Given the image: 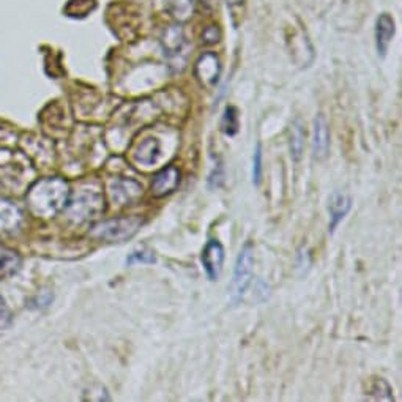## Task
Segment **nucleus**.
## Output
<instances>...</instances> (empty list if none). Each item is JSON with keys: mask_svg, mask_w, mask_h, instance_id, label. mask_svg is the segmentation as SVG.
I'll list each match as a JSON object with an SVG mask.
<instances>
[{"mask_svg": "<svg viewBox=\"0 0 402 402\" xmlns=\"http://www.w3.org/2000/svg\"><path fill=\"white\" fill-rule=\"evenodd\" d=\"M224 167L223 164L219 163L215 169H213V172L210 174V177H209V186L212 188V190H215V188H219L223 183H224Z\"/></svg>", "mask_w": 402, "mask_h": 402, "instance_id": "22", "label": "nucleus"}, {"mask_svg": "<svg viewBox=\"0 0 402 402\" xmlns=\"http://www.w3.org/2000/svg\"><path fill=\"white\" fill-rule=\"evenodd\" d=\"M11 323V311L6 306V303L2 297H0V328L10 327Z\"/></svg>", "mask_w": 402, "mask_h": 402, "instance_id": "23", "label": "nucleus"}, {"mask_svg": "<svg viewBox=\"0 0 402 402\" xmlns=\"http://www.w3.org/2000/svg\"><path fill=\"white\" fill-rule=\"evenodd\" d=\"M180 185V171L175 166H167L160 171L152 181V194L155 197H164L174 193Z\"/></svg>", "mask_w": 402, "mask_h": 402, "instance_id": "9", "label": "nucleus"}, {"mask_svg": "<svg viewBox=\"0 0 402 402\" xmlns=\"http://www.w3.org/2000/svg\"><path fill=\"white\" fill-rule=\"evenodd\" d=\"M240 128V119L238 111L233 106H228L224 109L223 120H221V129L228 136H235Z\"/></svg>", "mask_w": 402, "mask_h": 402, "instance_id": "18", "label": "nucleus"}, {"mask_svg": "<svg viewBox=\"0 0 402 402\" xmlns=\"http://www.w3.org/2000/svg\"><path fill=\"white\" fill-rule=\"evenodd\" d=\"M194 74L199 82L205 87H213L221 74V62L216 54L205 53L197 58L196 67H194Z\"/></svg>", "mask_w": 402, "mask_h": 402, "instance_id": "7", "label": "nucleus"}, {"mask_svg": "<svg viewBox=\"0 0 402 402\" xmlns=\"http://www.w3.org/2000/svg\"><path fill=\"white\" fill-rule=\"evenodd\" d=\"M350 209H352V197L347 196V194L342 193H335L332 199H330L328 204V212H330V224H328V231L330 233H333L338 226L342 223Z\"/></svg>", "mask_w": 402, "mask_h": 402, "instance_id": "11", "label": "nucleus"}, {"mask_svg": "<svg viewBox=\"0 0 402 402\" xmlns=\"http://www.w3.org/2000/svg\"><path fill=\"white\" fill-rule=\"evenodd\" d=\"M330 148V128L323 114H319L314 120V136H313V157L317 161L327 158Z\"/></svg>", "mask_w": 402, "mask_h": 402, "instance_id": "10", "label": "nucleus"}, {"mask_svg": "<svg viewBox=\"0 0 402 402\" xmlns=\"http://www.w3.org/2000/svg\"><path fill=\"white\" fill-rule=\"evenodd\" d=\"M157 262V256L153 254V251L147 248L134 249L131 254H128L127 257V265L128 267H133V265H152Z\"/></svg>", "mask_w": 402, "mask_h": 402, "instance_id": "19", "label": "nucleus"}, {"mask_svg": "<svg viewBox=\"0 0 402 402\" xmlns=\"http://www.w3.org/2000/svg\"><path fill=\"white\" fill-rule=\"evenodd\" d=\"M371 393L374 396L371 399H380V401H393V391L390 385L387 384L384 379H380L372 385Z\"/></svg>", "mask_w": 402, "mask_h": 402, "instance_id": "21", "label": "nucleus"}, {"mask_svg": "<svg viewBox=\"0 0 402 402\" xmlns=\"http://www.w3.org/2000/svg\"><path fill=\"white\" fill-rule=\"evenodd\" d=\"M161 155V148H160V142L157 139H145L142 144L139 145L138 152H136L134 158L138 163H141L142 166H153L158 163Z\"/></svg>", "mask_w": 402, "mask_h": 402, "instance_id": "14", "label": "nucleus"}, {"mask_svg": "<svg viewBox=\"0 0 402 402\" xmlns=\"http://www.w3.org/2000/svg\"><path fill=\"white\" fill-rule=\"evenodd\" d=\"M224 246L218 242L216 238H212L207 242L205 248L202 249V254H200V262H202V267L207 278L212 283H215L221 276V271L224 267Z\"/></svg>", "mask_w": 402, "mask_h": 402, "instance_id": "5", "label": "nucleus"}, {"mask_svg": "<svg viewBox=\"0 0 402 402\" xmlns=\"http://www.w3.org/2000/svg\"><path fill=\"white\" fill-rule=\"evenodd\" d=\"M142 226H144V219L139 216L114 218L109 219V221L96 224L95 228L90 231V235L98 240H106V242L123 243L131 240L136 233L141 231Z\"/></svg>", "mask_w": 402, "mask_h": 402, "instance_id": "3", "label": "nucleus"}, {"mask_svg": "<svg viewBox=\"0 0 402 402\" xmlns=\"http://www.w3.org/2000/svg\"><path fill=\"white\" fill-rule=\"evenodd\" d=\"M161 43H163L164 54L169 58L179 57L181 53H183L185 46H186V40H185V34L180 25H171V27H167L164 30L163 38H161Z\"/></svg>", "mask_w": 402, "mask_h": 402, "instance_id": "12", "label": "nucleus"}, {"mask_svg": "<svg viewBox=\"0 0 402 402\" xmlns=\"http://www.w3.org/2000/svg\"><path fill=\"white\" fill-rule=\"evenodd\" d=\"M202 4H205L207 6H212L213 4H215V0H202Z\"/></svg>", "mask_w": 402, "mask_h": 402, "instance_id": "25", "label": "nucleus"}, {"mask_svg": "<svg viewBox=\"0 0 402 402\" xmlns=\"http://www.w3.org/2000/svg\"><path fill=\"white\" fill-rule=\"evenodd\" d=\"M167 10L179 21H188L194 13L193 0H167Z\"/></svg>", "mask_w": 402, "mask_h": 402, "instance_id": "17", "label": "nucleus"}, {"mask_svg": "<svg viewBox=\"0 0 402 402\" xmlns=\"http://www.w3.org/2000/svg\"><path fill=\"white\" fill-rule=\"evenodd\" d=\"M22 215L16 205L0 200V232L16 231L21 226Z\"/></svg>", "mask_w": 402, "mask_h": 402, "instance_id": "13", "label": "nucleus"}, {"mask_svg": "<svg viewBox=\"0 0 402 402\" xmlns=\"http://www.w3.org/2000/svg\"><path fill=\"white\" fill-rule=\"evenodd\" d=\"M109 194L117 205H129L142 196V186L131 179H117L109 185Z\"/></svg>", "mask_w": 402, "mask_h": 402, "instance_id": "6", "label": "nucleus"}, {"mask_svg": "<svg viewBox=\"0 0 402 402\" xmlns=\"http://www.w3.org/2000/svg\"><path fill=\"white\" fill-rule=\"evenodd\" d=\"M262 180V144L257 142L254 148V155H252V183L256 186L261 185Z\"/></svg>", "mask_w": 402, "mask_h": 402, "instance_id": "20", "label": "nucleus"}, {"mask_svg": "<svg viewBox=\"0 0 402 402\" xmlns=\"http://www.w3.org/2000/svg\"><path fill=\"white\" fill-rule=\"evenodd\" d=\"M21 267V257L8 248H0V275H15Z\"/></svg>", "mask_w": 402, "mask_h": 402, "instance_id": "16", "label": "nucleus"}, {"mask_svg": "<svg viewBox=\"0 0 402 402\" xmlns=\"http://www.w3.org/2000/svg\"><path fill=\"white\" fill-rule=\"evenodd\" d=\"M304 150V128L300 120L292 122L290 125V155L294 161H300Z\"/></svg>", "mask_w": 402, "mask_h": 402, "instance_id": "15", "label": "nucleus"}, {"mask_svg": "<svg viewBox=\"0 0 402 402\" xmlns=\"http://www.w3.org/2000/svg\"><path fill=\"white\" fill-rule=\"evenodd\" d=\"M70 200L68 183L62 179H44L32 186L27 194L30 210L38 216L49 218L63 210Z\"/></svg>", "mask_w": 402, "mask_h": 402, "instance_id": "1", "label": "nucleus"}, {"mask_svg": "<svg viewBox=\"0 0 402 402\" xmlns=\"http://www.w3.org/2000/svg\"><path fill=\"white\" fill-rule=\"evenodd\" d=\"M252 271H254V245L246 242L237 256L229 286V298L233 306H237L243 300L246 290L251 286Z\"/></svg>", "mask_w": 402, "mask_h": 402, "instance_id": "2", "label": "nucleus"}, {"mask_svg": "<svg viewBox=\"0 0 402 402\" xmlns=\"http://www.w3.org/2000/svg\"><path fill=\"white\" fill-rule=\"evenodd\" d=\"M394 32H396V25H394V19L388 15V13H384L377 18L375 21V48H377L379 57H385L388 53V48H390L391 40L394 37Z\"/></svg>", "mask_w": 402, "mask_h": 402, "instance_id": "8", "label": "nucleus"}, {"mask_svg": "<svg viewBox=\"0 0 402 402\" xmlns=\"http://www.w3.org/2000/svg\"><path fill=\"white\" fill-rule=\"evenodd\" d=\"M202 38L205 40V43H216L218 41V38H219V34H218V29L216 27H209L205 32H204V35Z\"/></svg>", "mask_w": 402, "mask_h": 402, "instance_id": "24", "label": "nucleus"}, {"mask_svg": "<svg viewBox=\"0 0 402 402\" xmlns=\"http://www.w3.org/2000/svg\"><path fill=\"white\" fill-rule=\"evenodd\" d=\"M68 216L77 223L87 221L90 218H96L105 212V202L98 191L81 190L74 199L68 200Z\"/></svg>", "mask_w": 402, "mask_h": 402, "instance_id": "4", "label": "nucleus"}]
</instances>
